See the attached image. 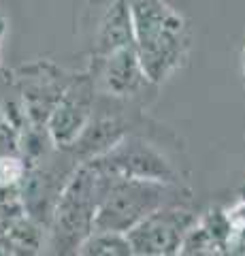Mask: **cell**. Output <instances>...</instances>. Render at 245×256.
Masks as SVG:
<instances>
[{"instance_id": "5b68a950", "label": "cell", "mask_w": 245, "mask_h": 256, "mask_svg": "<svg viewBox=\"0 0 245 256\" xmlns=\"http://www.w3.org/2000/svg\"><path fill=\"white\" fill-rule=\"evenodd\" d=\"M196 216L188 205H169L130 228L126 237L134 256H175Z\"/></svg>"}, {"instance_id": "8fae6325", "label": "cell", "mask_w": 245, "mask_h": 256, "mask_svg": "<svg viewBox=\"0 0 245 256\" xmlns=\"http://www.w3.org/2000/svg\"><path fill=\"white\" fill-rule=\"evenodd\" d=\"M26 162L11 154L0 156V188H13L26 180Z\"/></svg>"}, {"instance_id": "7c38bea8", "label": "cell", "mask_w": 245, "mask_h": 256, "mask_svg": "<svg viewBox=\"0 0 245 256\" xmlns=\"http://www.w3.org/2000/svg\"><path fill=\"white\" fill-rule=\"evenodd\" d=\"M243 73H245V47H243Z\"/></svg>"}, {"instance_id": "9c48e42d", "label": "cell", "mask_w": 245, "mask_h": 256, "mask_svg": "<svg viewBox=\"0 0 245 256\" xmlns=\"http://www.w3.org/2000/svg\"><path fill=\"white\" fill-rule=\"evenodd\" d=\"M96 45L100 56H109L111 52L122 50V47L134 45L128 0H115L107 9L96 34Z\"/></svg>"}, {"instance_id": "30bf717a", "label": "cell", "mask_w": 245, "mask_h": 256, "mask_svg": "<svg viewBox=\"0 0 245 256\" xmlns=\"http://www.w3.org/2000/svg\"><path fill=\"white\" fill-rule=\"evenodd\" d=\"M77 256H134L124 233H100L94 230L79 246Z\"/></svg>"}, {"instance_id": "ba28073f", "label": "cell", "mask_w": 245, "mask_h": 256, "mask_svg": "<svg viewBox=\"0 0 245 256\" xmlns=\"http://www.w3.org/2000/svg\"><path fill=\"white\" fill-rule=\"evenodd\" d=\"M147 84H152L145 75L141 60L137 56L134 45L122 47L117 52L105 56V66H102V86L109 96L115 98H130L137 96Z\"/></svg>"}, {"instance_id": "52a82bcc", "label": "cell", "mask_w": 245, "mask_h": 256, "mask_svg": "<svg viewBox=\"0 0 245 256\" xmlns=\"http://www.w3.org/2000/svg\"><path fill=\"white\" fill-rule=\"evenodd\" d=\"M70 79L73 77H64V70L49 62H36L21 68L19 94L23 100V114L34 126H45Z\"/></svg>"}, {"instance_id": "3957f363", "label": "cell", "mask_w": 245, "mask_h": 256, "mask_svg": "<svg viewBox=\"0 0 245 256\" xmlns=\"http://www.w3.org/2000/svg\"><path fill=\"white\" fill-rule=\"evenodd\" d=\"M107 186V175L90 162L79 164L62 188L51 214V256H77L94 233V216Z\"/></svg>"}, {"instance_id": "7a4b0ae2", "label": "cell", "mask_w": 245, "mask_h": 256, "mask_svg": "<svg viewBox=\"0 0 245 256\" xmlns=\"http://www.w3.org/2000/svg\"><path fill=\"white\" fill-rule=\"evenodd\" d=\"M188 201L190 192L179 184L124 180L107 175V186L94 216V230L126 235L154 212L169 205H188Z\"/></svg>"}, {"instance_id": "8992f818", "label": "cell", "mask_w": 245, "mask_h": 256, "mask_svg": "<svg viewBox=\"0 0 245 256\" xmlns=\"http://www.w3.org/2000/svg\"><path fill=\"white\" fill-rule=\"evenodd\" d=\"M94 77L75 75L45 122L53 148L68 150L94 118Z\"/></svg>"}, {"instance_id": "6da1fadb", "label": "cell", "mask_w": 245, "mask_h": 256, "mask_svg": "<svg viewBox=\"0 0 245 256\" xmlns=\"http://www.w3.org/2000/svg\"><path fill=\"white\" fill-rule=\"evenodd\" d=\"M134 50L147 79L164 82L175 70L190 45L188 22L164 0H128Z\"/></svg>"}, {"instance_id": "277c9868", "label": "cell", "mask_w": 245, "mask_h": 256, "mask_svg": "<svg viewBox=\"0 0 245 256\" xmlns=\"http://www.w3.org/2000/svg\"><path fill=\"white\" fill-rule=\"evenodd\" d=\"M100 173L124 180H149L162 184H179L175 166L171 160L156 150L152 143L139 137H124L109 148L105 154L88 160Z\"/></svg>"}]
</instances>
